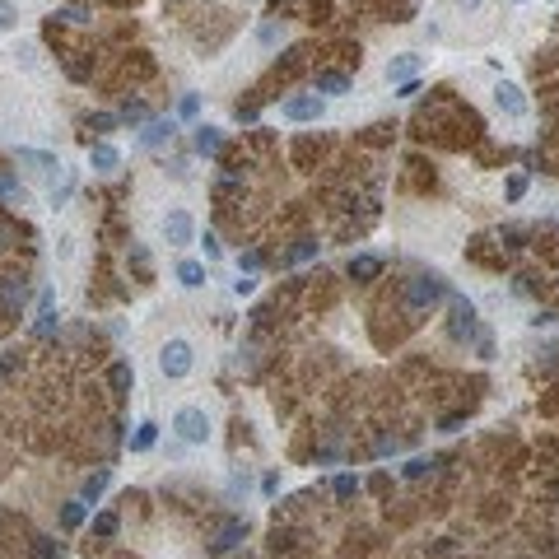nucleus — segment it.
<instances>
[{"instance_id": "nucleus-1", "label": "nucleus", "mask_w": 559, "mask_h": 559, "mask_svg": "<svg viewBox=\"0 0 559 559\" xmlns=\"http://www.w3.org/2000/svg\"><path fill=\"white\" fill-rule=\"evenodd\" d=\"M443 299H447V284H443L438 275H415V280H410V289H405V308H410L415 317L434 313Z\"/></svg>"}, {"instance_id": "nucleus-2", "label": "nucleus", "mask_w": 559, "mask_h": 559, "mask_svg": "<svg viewBox=\"0 0 559 559\" xmlns=\"http://www.w3.org/2000/svg\"><path fill=\"white\" fill-rule=\"evenodd\" d=\"M173 429H178V438H182L187 447L210 443V415H205L201 405H182V410L173 415Z\"/></svg>"}, {"instance_id": "nucleus-3", "label": "nucleus", "mask_w": 559, "mask_h": 559, "mask_svg": "<svg viewBox=\"0 0 559 559\" xmlns=\"http://www.w3.org/2000/svg\"><path fill=\"white\" fill-rule=\"evenodd\" d=\"M191 364H196V359H191V345L187 340H182V335H173V340H168L163 350H159V373H163V378H187L191 373Z\"/></svg>"}, {"instance_id": "nucleus-4", "label": "nucleus", "mask_w": 559, "mask_h": 559, "mask_svg": "<svg viewBox=\"0 0 559 559\" xmlns=\"http://www.w3.org/2000/svg\"><path fill=\"white\" fill-rule=\"evenodd\" d=\"M480 322H476V303L466 294H452V340H476Z\"/></svg>"}, {"instance_id": "nucleus-5", "label": "nucleus", "mask_w": 559, "mask_h": 559, "mask_svg": "<svg viewBox=\"0 0 559 559\" xmlns=\"http://www.w3.org/2000/svg\"><path fill=\"white\" fill-rule=\"evenodd\" d=\"M284 117L289 122H322V112H326V98L322 93H294V98H284Z\"/></svg>"}, {"instance_id": "nucleus-6", "label": "nucleus", "mask_w": 559, "mask_h": 559, "mask_svg": "<svg viewBox=\"0 0 559 559\" xmlns=\"http://www.w3.org/2000/svg\"><path fill=\"white\" fill-rule=\"evenodd\" d=\"M163 238H168L173 247H187L191 238H196V224H191V214H187V210L163 214Z\"/></svg>"}, {"instance_id": "nucleus-7", "label": "nucleus", "mask_w": 559, "mask_h": 559, "mask_svg": "<svg viewBox=\"0 0 559 559\" xmlns=\"http://www.w3.org/2000/svg\"><path fill=\"white\" fill-rule=\"evenodd\" d=\"M494 103H499V112H508V117H526V98L517 84H508V79H499L494 84Z\"/></svg>"}, {"instance_id": "nucleus-8", "label": "nucleus", "mask_w": 559, "mask_h": 559, "mask_svg": "<svg viewBox=\"0 0 559 559\" xmlns=\"http://www.w3.org/2000/svg\"><path fill=\"white\" fill-rule=\"evenodd\" d=\"M173 131H178V122H173V117H149L145 131H140V145H145V149H159L163 140H173Z\"/></svg>"}, {"instance_id": "nucleus-9", "label": "nucleus", "mask_w": 559, "mask_h": 559, "mask_svg": "<svg viewBox=\"0 0 559 559\" xmlns=\"http://www.w3.org/2000/svg\"><path fill=\"white\" fill-rule=\"evenodd\" d=\"M19 163L28 168V173H38V178H52L56 168V154H47V149H19Z\"/></svg>"}, {"instance_id": "nucleus-10", "label": "nucleus", "mask_w": 559, "mask_h": 559, "mask_svg": "<svg viewBox=\"0 0 559 559\" xmlns=\"http://www.w3.org/2000/svg\"><path fill=\"white\" fill-rule=\"evenodd\" d=\"M89 163L98 168V173H112V168L122 163V154H117V145H108V140H98V145H89Z\"/></svg>"}, {"instance_id": "nucleus-11", "label": "nucleus", "mask_w": 559, "mask_h": 559, "mask_svg": "<svg viewBox=\"0 0 559 559\" xmlns=\"http://www.w3.org/2000/svg\"><path fill=\"white\" fill-rule=\"evenodd\" d=\"M350 275H355V280H378L382 275V257H369V252L350 257Z\"/></svg>"}, {"instance_id": "nucleus-12", "label": "nucleus", "mask_w": 559, "mask_h": 559, "mask_svg": "<svg viewBox=\"0 0 559 559\" xmlns=\"http://www.w3.org/2000/svg\"><path fill=\"white\" fill-rule=\"evenodd\" d=\"M191 145H196V154H219V149H224V135L214 131V126H196Z\"/></svg>"}, {"instance_id": "nucleus-13", "label": "nucleus", "mask_w": 559, "mask_h": 559, "mask_svg": "<svg viewBox=\"0 0 559 559\" xmlns=\"http://www.w3.org/2000/svg\"><path fill=\"white\" fill-rule=\"evenodd\" d=\"M415 70H420V56H415V52H401V56H391L387 79H401V84H405V79H410Z\"/></svg>"}, {"instance_id": "nucleus-14", "label": "nucleus", "mask_w": 559, "mask_h": 559, "mask_svg": "<svg viewBox=\"0 0 559 559\" xmlns=\"http://www.w3.org/2000/svg\"><path fill=\"white\" fill-rule=\"evenodd\" d=\"M154 438H159V425H154V420L135 425V434H131V452H149V447H154Z\"/></svg>"}, {"instance_id": "nucleus-15", "label": "nucleus", "mask_w": 559, "mask_h": 559, "mask_svg": "<svg viewBox=\"0 0 559 559\" xmlns=\"http://www.w3.org/2000/svg\"><path fill=\"white\" fill-rule=\"evenodd\" d=\"M23 299H28L23 280H0V303H5V308H23Z\"/></svg>"}, {"instance_id": "nucleus-16", "label": "nucleus", "mask_w": 559, "mask_h": 559, "mask_svg": "<svg viewBox=\"0 0 559 559\" xmlns=\"http://www.w3.org/2000/svg\"><path fill=\"white\" fill-rule=\"evenodd\" d=\"M178 280L187 284V289H201L205 284V266L201 261H178Z\"/></svg>"}, {"instance_id": "nucleus-17", "label": "nucleus", "mask_w": 559, "mask_h": 559, "mask_svg": "<svg viewBox=\"0 0 559 559\" xmlns=\"http://www.w3.org/2000/svg\"><path fill=\"white\" fill-rule=\"evenodd\" d=\"M243 531H247V522H238V517H234V522H224V526H219V541H214V550H234L238 541H243Z\"/></svg>"}, {"instance_id": "nucleus-18", "label": "nucleus", "mask_w": 559, "mask_h": 559, "mask_svg": "<svg viewBox=\"0 0 559 559\" xmlns=\"http://www.w3.org/2000/svg\"><path fill=\"white\" fill-rule=\"evenodd\" d=\"M108 382H112L117 391H131V382H135L131 364H112V369H108Z\"/></svg>"}, {"instance_id": "nucleus-19", "label": "nucleus", "mask_w": 559, "mask_h": 559, "mask_svg": "<svg viewBox=\"0 0 559 559\" xmlns=\"http://www.w3.org/2000/svg\"><path fill=\"white\" fill-rule=\"evenodd\" d=\"M0 201H10V205H23V187L10 178V173H0Z\"/></svg>"}, {"instance_id": "nucleus-20", "label": "nucleus", "mask_w": 559, "mask_h": 559, "mask_svg": "<svg viewBox=\"0 0 559 559\" xmlns=\"http://www.w3.org/2000/svg\"><path fill=\"white\" fill-rule=\"evenodd\" d=\"M317 93H350L345 75H317Z\"/></svg>"}, {"instance_id": "nucleus-21", "label": "nucleus", "mask_w": 559, "mask_h": 559, "mask_svg": "<svg viewBox=\"0 0 559 559\" xmlns=\"http://www.w3.org/2000/svg\"><path fill=\"white\" fill-rule=\"evenodd\" d=\"M117 526H122V522H117V513H98V517H93V536L108 541V536H117Z\"/></svg>"}, {"instance_id": "nucleus-22", "label": "nucleus", "mask_w": 559, "mask_h": 559, "mask_svg": "<svg viewBox=\"0 0 559 559\" xmlns=\"http://www.w3.org/2000/svg\"><path fill=\"white\" fill-rule=\"evenodd\" d=\"M331 490H335V499H355L359 494V476H335Z\"/></svg>"}, {"instance_id": "nucleus-23", "label": "nucleus", "mask_w": 559, "mask_h": 559, "mask_svg": "<svg viewBox=\"0 0 559 559\" xmlns=\"http://www.w3.org/2000/svg\"><path fill=\"white\" fill-rule=\"evenodd\" d=\"M108 480H112L108 471H93L89 480H84V499H98V494H103V490H108Z\"/></svg>"}, {"instance_id": "nucleus-24", "label": "nucleus", "mask_w": 559, "mask_h": 559, "mask_svg": "<svg viewBox=\"0 0 559 559\" xmlns=\"http://www.w3.org/2000/svg\"><path fill=\"white\" fill-rule=\"evenodd\" d=\"M122 122H149L145 103H126V108H122Z\"/></svg>"}, {"instance_id": "nucleus-25", "label": "nucleus", "mask_w": 559, "mask_h": 559, "mask_svg": "<svg viewBox=\"0 0 559 559\" xmlns=\"http://www.w3.org/2000/svg\"><path fill=\"white\" fill-rule=\"evenodd\" d=\"M308 257H317V243H313V238H303V243L289 252V261H308Z\"/></svg>"}, {"instance_id": "nucleus-26", "label": "nucleus", "mask_w": 559, "mask_h": 559, "mask_svg": "<svg viewBox=\"0 0 559 559\" xmlns=\"http://www.w3.org/2000/svg\"><path fill=\"white\" fill-rule=\"evenodd\" d=\"M70 191H75V173H66V182H61V187L52 191V205H66V196Z\"/></svg>"}, {"instance_id": "nucleus-27", "label": "nucleus", "mask_w": 559, "mask_h": 559, "mask_svg": "<svg viewBox=\"0 0 559 559\" xmlns=\"http://www.w3.org/2000/svg\"><path fill=\"white\" fill-rule=\"evenodd\" d=\"M522 196H526V178L513 173V178H508V201H522Z\"/></svg>"}, {"instance_id": "nucleus-28", "label": "nucleus", "mask_w": 559, "mask_h": 559, "mask_svg": "<svg viewBox=\"0 0 559 559\" xmlns=\"http://www.w3.org/2000/svg\"><path fill=\"white\" fill-rule=\"evenodd\" d=\"M61 522H66V526H79V522H84V503H66Z\"/></svg>"}, {"instance_id": "nucleus-29", "label": "nucleus", "mask_w": 559, "mask_h": 559, "mask_svg": "<svg viewBox=\"0 0 559 559\" xmlns=\"http://www.w3.org/2000/svg\"><path fill=\"white\" fill-rule=\"evenodd\" d=\"M201 247H205V261H219L224 257V247H219V238H214V234H205Z\"/></svg>"}, {"instance_id": "nucleus-30", "label": "nucleus", "mask_w": 559, "mask_h": 559, "mask_svg": "<svg viewBox=\"0 0 559 559\" xmlns=\"http://www.w3.org/2000/svg\"><path fill=\"white\" fill-rule=\"evenodd\" d=\"M14 19H19V10H14L10 0H0V28H14Z\"/></svg>"}, {"instance_id": "nucleus-31", "label": "nucleus", "mask_w": 559, "mask_h": 559, "mask_svg": "<svg viewBox=\"0 0 559 559\" xmlns=\"http://www.w3.org/2000/svg\"><path fill=\"white\" fill-rule=\"evenodd\" d=\"M196 108H201V98H196V93H182V103H178L182 117H196Z\"/></svg>"}, {"instance_id": "nucleus-32", "label": "nucleus", "mask_w": 559, "mask_h": 559, "mask_svg": "<svg viewBox=\"0 0 559 559\" xmlns=\"http://www.w3.org/2000/svg\"><path fill=\"white\" fill-rule=\"evenodd\" d=\"M252 289H257V280H243V275L234 280V294H238V299H247V294H252Z\"/></svg>"}, {"instance_id": "nucleus-33", "label": "nucleus", "mask_w": 559, "mask_h": 559, "mask_svg": "<svg viewBox=\"0 0 559 559\" xmlns=\"http://www.w3.org/2000/svg\"><path fill=\"white\" fill-rule=\"evenodd\" d=\"M425 471H429V461H420V457H415V461H405V476H410V480H420Z\"/></svg>"}, {"instance_id": "nucleus-34", "label": "nucleus", "mask_w": 559, "mask_h": 559, "mask_svg": "<svg viewBox=\"0 0 559 559\" xmlns=\"http://www.w3.org/2000/svg\"><path fill=\"white\" fill-rule=\"evenodd\" d=\"M238 266H243V270H257L261 257H257V252H243V257H238Z\"/></svg>"}, {"instance_id": "nucleus-35", "label": "nucleus", "mask_w": 559, "mask_h": 559, "mask_svg": "<svg viewBox=\"0 0 559 559\" xmlns=\"http://www.w3.org/2000/svg\"><path fill=\"white\" fill-rule=\"evenodd\" d=\"M89 126H98V131H108V126H117V117H108V112H98V117H93Z\"/></svg>"}, {"instance_id": "nucleus-36", "label": "nucleus", "mask_w": 559, "mask_h": 559, "mask_svg": "<svg viewBox=\"0 0 559 559\" xmlns=\"http://www.w3.org/2000/svg\"><path fill=\"white\" fill-rule=\"evenodd\" d=\"M461 5H480V0H461Z\"/></svg>"}]
</instances>
